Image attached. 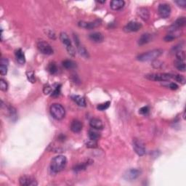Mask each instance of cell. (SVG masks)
<instances>
[{
	"label": "cell",
	"mask_w": 186,
	"mask_h": 186,
	"mask_svg": "<svg viewBox=\"0 0 186 186\" xmlns=\"http://www.w3.org/2000/svg\"><path fill=\"white\" fill-rule=\"evenodd\" d=\"M86 146L87 148H96L97 146H98V144H97L96 141H95V140H90L89 141L86 143Z\"/></svg>",
	"instance_id": "obj_36"
},
{
	"label": "cell",
	"mask_w": 186,
	"mask_h": 186,
	"mask_svg": "<svg viewBox=\"0 0 186 186\" xmlns=\"http://www.w3.org/2000/svg\"><path fill=\"white\" fill-rule=\"evenodd\" d=\"M16 58L17 62L19 64L23 65L26 63V58L25 54L23 53V51L21 49H18L16 51Z\"/></svg>",
	"instance_id": "obj_20"
},
{
	"label": "cell",
	"mask_w": 186,
	"mask_h": 186,
	"mask_svg": "<svg viewBox=\"0 0 186 186\" xmlns=\"http://www.w3.org/2000/svg\"><path fill=\"white\" fill-rule=\"evenodd\" d=\"M98 3H105V1H103V2H99L98 1Z\"/></svg>",
	"instance_id": "obj_40"
},
{
	"label": "cell",
	"mask_w": 186,
	"mask_h": 186,
	"mask_svg": "<svg viewBox=\"0 0 186 186\" xmlns=\"http://www.w3.org/2000/svg\"><path fill=\"white\" fill-rule=\"evenodd\" d=\"M141 174L140 170L137 169H131L128 171H127L126 173L124 174V178L126 180L133 181L134 179H136Z\"/></svg>",
	"instance_id": "obj_11"
},
{
	"label": "cell",
	"mask_w": 186,
	"mask_h": 186,
	"mask_svg": "<svg viewBox=\"0 0 186 186\" xmlns=\"http://www.w3.org/2000/svg\"><path fill=\"white\" fill-rule=\"evenodd\" d=\"M60 90H61V85L60 84H56L55 86L53 87V92L51 93V95L53 97H58L60 94Z\"/></svg>",
	"instance_id": "obj_28"
},
{
	"label": "cell",
	"mask_w": 186,
	"mask_h": 186,
	"mask_svg": "<svg viewBox=\"0 0 186 186\" xmlns=\"http://www.w3.org/2000/svg\"><path fill=\"white\" fill-rule=\"evenodd\" d=\"M158 12L160 17L162 18H167L170 17L171 14V7L168 4L163 3L159 5L158 8Z\"/></svg>",
	"instance_id": "obj_9"
},
{
	"label": "cell",
	"mask_w": 186,
	"mask_h": 186,
	"mask_svg": "<svg viewBox=\"0 0 186 186\" xmlns=\"http://www.w3.org/2000/svg\"><path fill=\"white\" fill-rule=\"evenodd\" d=\"M82 129V124L79 120H73L71 124V130L74 133H80Z\"/></svg>",
	"instance_id": "obj_18"
},
{
	"label": "cell",
	"mask_w": 186,
	"mask_h": 186,
	"mask_svg": "<svg viewBox=\"0 0 186 186\" xmlns=\"http://www.w3.org/2000/svg\"><path fill=\"white\" fill-rule=\"evenodd\" d=\"M110 105H111V102H110V101H107V102L101 103V104L98 105V107H97V109H98L99 111H105V110L109 109Z\"/></svg>",
	"instance_id": "obj_32"
},
{
	"label": "cell",
	"mask_w": 186,
	"mask_h": 186,
	"mask_svg": "<svg viewBox=\"0 0 186 186\" xmlns=\"http://www.w3.org/2000/svg\"><path fill=\"white\" fill-rule=\"evenodd\" d=\"M91 162H92V161H87L86 162H83V163L77 164V166H75L74 167H73V170H74L75 172H79V171L84 170L89 165H90V164H92Z\"/></svg>",
	"instance_id": "obj_23"
},
{
	"label": "cell",
	"mask_w": 186,
	"mask_h": 186,
	"mask_svg": "<svg viewBox=\"0 0 186 186\" xmlns=\"http://www.w3.org/2000/svg\"><path fill=\"white\" fill-rule=\"evenodd\" d=\"M90 124L91 127H92L93 129H103L104 127L103 123L100 119H99L98 118H93L90 120Z\"/></svg>",
	"instance_id": "obj_17"
},
{
	"label": "cell",
	"mask_w": 186,
	"mask_h": 186,
	"mask_svg": "<svg viewBox=\"0 0 186 186\" xmlns=\"http://www.w3.org/2000/svg\"><path fill=\"white\" fill-rule=\"evenodd\" d=\"M50 114L55 119L61 120L65 117L66 111L62 105L54 103L50 107Z\"/></svg>",
	"instance_id": "obj_3"
},
{
	"label": "cell",
	"mask_w": 186,
	"mask_h": 186,
	"mask_svg": "<svg viewBox=\"0 0 186 186\" xmlns=\"http://www.w3.org/2000/svg\"><path fill=\"white\" fill-rule=\"evenodd\" d=\"M146 79L151 81H165L172 79V74L170 73H150L145 76Z\"/></svg>",
	"instance_id": "obj_5"
},
{
	"label": "cell",
	"mask_w": 186,
	"mask_h": 186,
	"mask_svg": "<svg viewBox=\"0 0 186 186\" xmlns=\"http://www.w3.org/2000/svg\"><path fill=\"white\" fill-rule=\"evenodd\" d=\"M67 164L66 157L64 156L59 155L54 157L51 161L50 169L53 172L58 173L61 172L66 167Z\"/></svg>",
	"instance_id": "obj_1"
},
{
	"label": "cell",
	"mask_w": 186,
	"mask_h": 186,
	"mask_svg": "<svg viewBox=\"0 0 186 186\" xmlns=\"http://www.w3.org/2000/svg\"><path fill=\"white\" fill-rule=\"evenodd\" d=\"M72 100L77 103L78 105L81 107H85L86 106V100L84 98L80 95H73L71 97Z\"/></svg>",
	"instance_id": "obj_21"
},
{
	"label": "cell",
	"mask_w": 186,
	"mask_h": 186,
	"mask_svg": "<svg viewBox=\"0 0 186 186\" xmlns=\"http://www.w3.org/2000/svg\"><path fill=\"white\" fill-rule=\"evenodd\" d=\"M73 39H74V42H75V44H76V46H77V48L78 49V51H79V53L80 55L81 56H83V57L87 58H89V55H88V52L86 50V49L84 48V47L82 46L81 42H80V41L79 40V38H78V36L74 34L73 35Z\"/></svg>",
	"instance_id": "obj_13"
},
{
	"label": "cell",
	"mask_w": 186,
	"mask_h": 186,
	"mask_svg": "<svg viewBox=\"0 0 186 186\" xmlns=\"http://www.w3.org/2000/svg\"><path fill=\"white\" fill-rule=\"evenodd\" d=\"M172 79H174L175 81L179 82L182 84H184L185 83V77H183V76L179 75V74H175V75H172Z\"/></svg>",
	"instance_id": "obj_30"
},
{
	"label": "cell",
	"mask_w": 186,
	"mask_h": 186,
	"mask_svg": "<svg viewBox=\"0 0 186 186\" xmlns=\"http://www.w3.org/2000/svg\"><path fill=\"white\" fill-rule=\"evenodd\" d=\"M175 3H176L178 6H179V7H185L186 6V2L185 0H179V1L175 2Z\"/></svg>",
	"instance_id": "obj_38"
},
{
	"label": "cell",
	"mask_w": 186,
	"mask_h": 186,
	"mask_svg": "<svg viewBox=\"0 0 186 186\" xmlns=\"http://www.w3.org/2000/svg\"><path fill=\"white\" fill-rule=\"evenodd\" d=\"M186 24V19L185 17H180L178 19H177L176 21L173 23V25L170 27V32L177 31L179 29L184 27Z\"/></svg>",
	"instance_id": "obj_12"
},
{
	"label": "cell",
	"mask_w": 186,
	"mask_h": 186,
	"mask_svg": "<svg viewBox=\"0 0 186 186\" xmlns=\"http://www.w3.org/2000/svg\"><path fill=\"white\" fill-rule=\"evenodd\" d=\"M0 89L4 92H6L8 90V84L7 83V81L2 79H0Z\"/></svg>",
	"instance_id": "obj_33"
},
{
	"label": "cell",
	"mask_w": 186,
	"mask_h": 186,
	"mask_svg": "<svg viewBox=\"0 0 186 186\" xmlns=\"http://www.w3.org/2000/svg\"><path fill=\"white\" fill-rule=\"evenodd\" d=\"M174 66L176 67L177 70L185 72V61H181V60H176L174 61Z\"/></svg>",
	"instance_id": "obj_25"
},
{
	"label": "cell",
	"mask_w": 186,
	"mask_h": 186,
	"mask_svg": "<svg viewBox=\"0 0 186 186\" xmlns=\"http://www.w3.org/2000/svg\"><path fill=\"white\" fill-rule=\"evenodd\" d=\"M169 87L172 90H176L178 89V85H177V84L174 83V82H172V83H170V85H169Z\"/></svg>",
	"instance_id": "obj_39"
},
{
	"label": "cell",
	"mask_w": 186,
	"mask_h": 186,
	"mask_svg": "<svg viewBox=\"0 0 186 186\" xmlns=\"http://www.w3.org/2000/svg\"><path fill=\"white\" fill-rule=\"evenodd\" d=\"M89 38H90L91 41L96 43L103 42V40H104V36L100 32H94V33L90 34V36H89Z\"/></svg>",
	"instance_id": "obj_16"
},
{
	"label": "cell",
	"mask_w": 186,
	"mask_h": 186,
	"mask_svg": "<svg viewBox=\"0 0 186 186\" xmlns=\"http://www.w3.org/2000/svg\"><path fill=\"white\" fill-rule=\"evenodd\" d=\"M152 40V35L148 33H146V34H142L141 36L139 38V40H138V44L140 45H144L147 44V43L150 42Z\"/></svg>",
	"instance_id": "obj_19"
},
{
	"label": "cell",
	"mask_w": 186,
	"mask_h": 186,
	"mask_svg": "<svg viewBox=\"0 0 186 186\" xmlns=\"http://www.w3.org/2000/svg\"><path fill=\"white\" fill-rule=\"evenodd\" d=\"M37 48L39 51L41 53L44 54V55H53L54 53V50L53 47H51V45L44 41H40L37 43Z\"/></svg>",
	"instance_id": "obj_6"
},
{
	"label": "cell",
	"mask_w": 186,
	"mask_h": 186,
	"mask_svg": "<svg viewBox=\"0 0 186 186\" xmlns=\"http://www.w3.org/2000/svg\"><path fill=\"white\" fill-rule=\"evenodd\" d=\"M89 137H90V140H95V141H97L100 139V133H98V132L95 130H91L89 131Z\"/></svg>",
	"instance_id": "obj_26"
},
{
	"label": "cell",
	"mask_w": 186,
	"mask_h": 186,
	"mask_svg": "<svg viewBox=\"0 0 186 186\" xmlns=\"http://www.w3.org/2000/svg\"><path fill=\"white\" fill-rule=\"evenodd\" d=\"M138 15H139L140 18H141L142 20L146 21H148L149 19V16H150V15H149V12L147 8H140L139 10H138V12H137Z\"/></svg>",
	"instance_id": "obj_22"
},
{
	"label": "cell",
	"mask_w": 186,
	"mask_h": 186,
	"mask_svg": "<svg viewBox=\"0 0 186 186\" xmlns=\"http://www.w3.org/2000/svg\"><path fill=\"white\" fill-rule=\"evenodd\" d=\"M142 26L140 23L137 21H130L125 26L124 28V31L127 33H130V32H136L142 29Z\"/></svg>",
	"instance_id": "obj_8"
},
{
	"label": "cell",
	"mask_w": 186,
	"mask_h": 186,
	"mask_svg": "<svg viewBox=\"0 0 186 186\" xmlns=\"http://www.w3.org/2000/svg\"><path fill=\"white\" fill-rule=\"evenodd\" d=\"M21 185L23 186H35L37 185V182L31 176H28V175H23L19 179Z\"/></svg>",
	"instance_id": "obj_10"
},
{
	"label": "cell",
	"mask_w": 186,
	"mask_h": 186,
	"mask_svg": "<svg viewBox=\"0 0 186 186\" xmlns=\"http://www.w3.org/2000/svg\"><path fill=\"white\" fill-rule=\"evenodd\" d=\"M63 66L66 69H73L77 67V63L71 60H66L63 61Z\"/></svg>",
	"instance_id": "obj_24"
},
{
	"label": "cell",
	"mask_w": 186,
	"mask_h": 186,
	"mask_svg": "<svg viewBox=\"0 0 186 186\" xmlns=\"http://www.w3.org/2000/svg\"><path fill=\"white\" fill-rule=\"evenodd\" d=\"M176 58L177 60H181V61H185V53L183 50H178L176 53Z\"/></svg>",
	"instance_id": "obj_31"
},
{
	"label": "cell",
	"mask_w": 186,
	"mask_h": 186,
	"mask_svg": "<svg viewBox=\"0 0 186 186\" xmlns=\"http://www.w3.org/2000/svg\"><path fill=\"white\" fill-rule=\"evenodd\" d=\"M26 77L27 79L29 81L31 82V83L34 84L36 82V78H35V74H34V72L32 71H29L26 72Z\"/></svg>",
	"instance_id": "obj_29"
},
{
	"label": "cell",
	"mask_w": 186,
	"mask_h": 186,
	"mask_svg": "<svg viewBox=\"0 0 186 186\" xmlns=\"http://www.w3.org/2000/svg\"><path fill=\"white\" fill-rule=\"evenodd\" d=\"M60 40L61 41V42L65 45L66 47V50L68 51V54L71 56L75 55V49L73 48L72 44H71V42L69 39L68 36L67 35L66 33H64V32H62L60 34Z\"/></svg>",
	"instance_id": "obj_4"
},
{
	"label": "cell",
	"mask_w": 186,
	"mask_h": 186,
	"mask_svg": "<svg viewBox=\"0 0 186 186\" xmlns=\"http://www.w3.org/2000/svg\"><path fill=\"white\" fill-rule=\"evenodd\" d=\"M148 111H149V108L148 106H144L139 110V113L140 114H146L148 113Z\"/></svg>",
	"instance_id": "obj_37"
},
{
	"label": "cell",
	"mask_w": 186,
	"mask_h": 186,
	"mask_svg": "<svg viewBox=\"0 0 186 186\" xmlns=\"http://www.w3.org/2000/svg\"><path fill=\"white\" fill-rule=\"evenodd\" d=\"M47 71H49L51 74H55L58 72V67L55 63H50L47 66Z\"/></svg>",
	"instance_id": "obj_27"
},
{
	"label": "cell",
	"mask_w": 186,
	"mask_h": 186,
	"mask_svg": "<svg viewBox=\"0 0 186 186\" xmlns=\"http://www.w3.org/2000/svg\"><path fill=\"white\" fill-rule=\"evenodd\" d=\"M133 149L138 156H143L146 153V147L141 140L135 138L133 140Z\"/></svg>",
	"instance_id": "obj_7"
},
{
	"label": "cell",
	"mask_w": 186,
	"mask_h": 186,
	"mask_svg": "<svg viewBox=\"0 0 186 186\" xmlns=\"http://www.w3.org/2000/svg\"><path fill=\"white\" fill-rule=\"evenodd\" d=\"M7 73V65L1 64L0 66V73L2 76H5Z\"/></svg>",
	"instance_id": "obj_34"
},
{
	"label": "cell",
	"mask_w": 186,
	"mask_h": 186,
	"mask_svg": "<svg viewBox=\"0 0 186 186\" xmlns=\"http://www.w3.org/2000/svg\"><path fill=\"white\" fill-rule=\"evenodd\" d=\"M53 87L54 86H52L50 85H47L44 86V93L45 95H49V94H51L52 92H53Z\"/></svg>",
	"instance_id": "obj_35"
},
{
	"label": "cell",
	"mask_w": 186,
	"mask_h": 186,
	"mask_svg": "<svg viewBox=\"0 0 186 186\" xmlns=\"http://www.w3.org/2000/svg\"><path fill=\"white\" fill-rule=\"evenodd\" d=\"M125 2L123 0H113L110 3V7L113 10L117 11V10H122L124 7Z\"/></svg>",
	"instance_id": "obj_15"
},
{
	"label": "cell",
	"mask_w": 186,
	"mask_h": 186,
	"mask_svg": "<svg viewBox=\"0 0 186 186\" xmlns=\"http://www.w3.org/2000/svg\"><path fill=\"white\" fill-rule=\"evenodd\" d=\"M163 53V51L160 49H156L153 50L148 51L146 53L140 54L137 56V60L142 62H147V61H152L157 59L159 56H161Z\"/></svg>",
	"instance_id": "obj_2"
},
{
	"label": "cell",
	"mask_w": 186,
	"mask_h": 186,
	"mask_svg": "<svg viewBox=\"0 0 186 186\" xmlns=\"http://www.w3.org/2000/svg\"><path fill=\"white\" fill-rule=\"evenodd\" d=\"M100 25V21L96 20L93 22H84V21H81L79 23V26L80 27L84 28L86 29H93L99 26Z\"/></svg>",
	"instance_id": "obj_14"
}]
</instances>
